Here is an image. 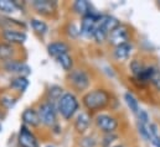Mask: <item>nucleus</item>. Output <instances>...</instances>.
Segmentation results:
<instances>
[{
  "label": "nucleus",
  "instance_id": "f257e3e1",
  "mask_svg": "<svg viewBox=\"0 0 160 147\" xmlns=\"http://www.w3.org/2000/svg\"><path fill=\"white\" fill-rule=\"evenodd\" d=\"M109 100H111L109 93L104 89H96V90L88 92L82 99L83 105L91 111L101 110V109L106 108L108 105Z\"/></svg>",
  "mask_w": 160,
  "mask_h": 147
},
{
  "label": "nucleus",
  "instance_id": "f03ea898",
  "mask_svg": "<svg viewBox=\"0 0 160 147\" xmlns=\"http://www.w3.org/2000/svg\"><path fill=\"white\" fill-rule=\"evenodd\" d=\"M57 109L61 112L62 117L70 120L78 110V100L72 93H65L57 103Z\"/></svg>",
  "mask_w": 160,
  "mask_h": 147
},
{
  "label": "nucleus",
  "instance_id": "7ed1b4c3",
  "mask_svg": "<svg viewBox=\"0 0 160 147\" xmlns=\"http://www.w3.org/2000/svg\"><path fill=\"white\" fill-rule=\"evenodd\" d=\"M99 17H101V15L94 14V12L83 16L82 22H81V34L84 37H87V38L93 37Z\"/></svg>",
  "mask_w": 160,
  "mask_h": 147
},
{
  "label": "nucleus",
  "instance_id": "20e7f679",
  "mask_svg": "<svg viewBox=\"0 0 160 147\" xmlns=\"http://www.w3.org/2000/svg\"><path fill=\"white\" fill-rule=\"evenodd\" d=\"M96 124L106 134H112L118 129V120L108 114H99L96 117Z\"/></svg>",
  "mask_w": 160,
  "mask_h": 147
},
{
  "label": "nucleus",
  "instance_id": "39448f33",
  "mask_svg": "<svg viewBox=\"0 0 160 147\" xmlns=\"http://www.w3.org/2000/svg\"><path fill=\"white\" fill-rule=\"evenodd\" d=\"M41 122L46 126H53L56 124V105L46 102L39 109Z\"/></svg>",
  "mask_w": 160,
  "mask_h": 147
},
{
  "label": "nucleus",
  "instance_id": "423d86ee",
  "mask_svg": "<svg viewBox=\"0 0 160 147\" xmlns=\"http://www.w3.org/2000/svg\"><path fill=\"white\" fill-rule=\"evenodd\" d=\"M68 79L72 83V85L76 89H78V90H84L89 85V77H88V74L86 73L84 71H82V69H75V71H72L70 73Z\"/></svg>",
  "mask_w": 160,
  "mask_h": 147
},
{
  "label": "nucleus",
  "instance_id": "0eeeda50",
  "mask_svg": "<svg viewBox=\"0 0 160 147\" xmlns=\"http://www.w3.org/2000/svg\"><path fill=\"white\" fill-rule=\"evenodd\" d=\"M108 41L111 45L118 47L120 45H124V43H128L129 41V31L127 30V27L124 26H119L117 27L114 31H112L109 35H108Z\"/></svg>",
  "mask_w": 160,
  "mask_h": 147
},
{
  "label": "nucleus",
  "instance_id": "6e6552de",
  "mask_svg": "<svg viewBox=\"0 0 160 147\" xmlns=\"http://www.w3.org/2000/svg\"><path fill=\"white\" fill-rule=\"evenodd\" d=\"M5 69L9 72V73H15V74H19V77H28L29 74L31 73V69L30 67L24 63V62H19V61H9L5 63Z\"/></svg>",
  "mask_w": 160,
  "mask_h": 147
},
{
  "label": "nucleus",
  "instance_id": "1a4fd4ad",
  "mask_svg": "<svg viewBox=\"0 0 160 147\" xmlns=\"http://www.w3.org/2000/svg\"><path fill=\"white\" fill-rule=\"evenodd\" d=\"M19 144L22 147H39L38 139L35 137V135L25 126L22 125L20 127L19 131Z\"/></svg>",
  "mask_w": 160,
  "mask_h": 147
},
{
  "label": "nucleus",
  "instance_id": "9d476101",
  "mask_svg": "<svg viewBox=\"0 0 160 147\" xmlns=\"http://www.w3.org/2000/svg\"><path fill=\"white\" fill-rule=\"evenodd\" d=\"M97 26L102 27L104 31H107L108 34H111L112 31H114L117 27H119L120 24L119 21L113 17V16H109V15H101L98 22H97Z\"/></svg>",
  "mask_w": 160,
  "mask_h": 147
},
{
  "label": "nucleus",
  "instance_id": "9b49d317",
  "mask_svg": "<svg viewBox=\"0 0 160 147\" xmlns=\"http://www.w3.org/2000/svg\"><path fill=\"white\" fill-rule=\"evenodd\" d=\"M2 37L9 42V43H24L26 41V34L25 32H21V31H18V30H14V29H8L2 32Z\"/></svg>",
  "mask_w": 160,
  "mask_h": 147
},
{
  "label": "nucleus",
  "instance_id": "f8f14e48",
  "mask_svg": "<svg viewBox=\"0 0 160 147\" xmlns=\"http://www.w3.org/2000/svg\"><path fill=\"white\" fill-rule=\"evenodd\" d=\"M32 5L38 10V12L42 14V15H50L56 9V2L48 1V0H35V1H32Z\"/></svg>",
  "mask_w": 160,
  "mask_h": 147
},
{
  "label": "nucleus",
  "instance_id": "ddd939ff",
  "mask_svg": "<svg viewBox=\"0 0 160 147\" xmlns=\"http://www.w3.org/2000/svg\"><path fill=\"white\" fill-rule=\"evenodd\" d=\"M68 50H70L68 45L65 43V42H61V41L52 42V43H50V45L47 46V52H48V55L52 56V57H55V58L60 57V56L63 55V53H67Z\"/></svg>",
  "mask_w": 160,
  "mask_h": 147
},
{
  "label": "nucleus",
  "instance_id": "4468645a",
  "mask_svg": "<svg viewBox=\"0 0 160 147\" xmlns=\"http://www.w3.org/2000/svg\"><path fill=\"white\" fill-rule=\"evenodd\" d=\"M91 124V116L88 112L82 111L77 115L76 120H75V129L78 134H83L86 130H88Z\"/></svg>",
  "mask_w": 160,
  "mask_h": 147
},
{
  "label": "nucleus",
  "instance_id": "2eb2a0df",
  "mask_svg": "<svg viewBox=\"0 0 160 147\" xmlns=\"http://www.w3.org/2000/svg\"><path fill=\"white\" fill-rule=\"evenodd\" d=\"M22 121L26 124V125H30V126H39L41 124V119L39 112L34 109H26V110L22 112Z\"/></svg>",
  "mask_w": 160,
  "mask_h": 147
},
{
  "label": "nucleus",
  "instance_id": "dca6fc26",
  "mask_svg": "<svg viewBox=\"0 0 160 147\" xmlns=\"http://www.w3.org/2000/svg\"><path fill=\"white\" fill-rule=\"evenodd\" d=\"M130 52H132V45L128 42V43H124V45H120L118 47H116L114 52H113V56H114L116 61L124 62L129 58Z\"/></svg>",
  "mask_w": 160,
  "mask_h": 147
},
{
  "label": "nucleus",
  "instance_id": "f3484780",
  "mask_svg": "<svg viewBox=\"0 0 160 147\" xmlns=\"http://www.w3.org/2000/svg\"><path fill=\"white\" fill-rule=\"evenodd\" d=\"M63 94H65V93H63V89H62L61 87H58V85H52V87L47 90V100H48V103H51V104L55 105V103H58V100L62 98Z\"/></svg>",
  "mask_w": 160,
  "mask_h": 147
},
{
  "label": "nucleus",
  "instance_id": "a211bd4d",
  "mask_svg": "<svg viewBox=\"0 0 160 147\" xmlns=\"http://www.w3.org/2000/svg\"><path fill=\"white\" fill-rule=\"evenodd\" d=\"M15 55V50L10 43H0V61L9 62Z\"/></svg>",
  "mask_w": 160,
  "mask_h": 147
},
{
  "label": "nucleus",
  "instance_id": "6ab92c4d",
  "mask_svg": "<svg viewBox=\"0 0 160 147\" xmlns=\"http://www.w3.org/2000/svg\"><path fill=\"white\" fill-rule=\"evenodd\" d=\"M28 87H29V80L25 77H16V78L11 79V82H10V88L19 90V92L26 90Z\"/></svg>",
  "mask_w": 160,
  "mask_h": 147
},
{
  "label": "nucleus",
  "instance_id": "aec40b11",
  "mask_svg": "<svg viewBox=\"0 0 160 147\" xmlns=\"http://www.w3.org/2000/svg\"><path fill=\"white\" fill-rule=\"evenodd\" d=\"M73 9H75V11H76L77 14H80L82 16H86V15H88V14H92V11H91V5H89V2L86 1V0H77V1H75Z\"/></svg>",
  "mask_w": 160,
  "mask_h": 147
},
{
  "label": "nucleus",
  "instance_id": "412c9836",
  "mask_svg": "<svg viewBox=\"0 0 160 147\" xmlns=\"http://www.w3.org/2000/svg\"><path fill=\"white\" fill-rule=\"evenodd\" d=\"M18 10V5L11 0H0V11L6 14H12Z\"/></svg>",
  "mask_w": 160,
  "mask_h": 147
},
{
  "label": "nucleus",
  "instance_id": "4be33fe9",
  "mask_svg": "<svg viewBox=\"0 0 160 147\" xmlns=\"http://www.w3.org/2000/svg\"><path fill=\"white\" fill-rule=\"evenodd\" d=\"M155 73H157V71H155L154 67H144L142 73L138 75V79L142 80V82H152Z\"/></svg>",
  "mask_w": 160,
  "mask_h": 147
},
{
  "label": "nucleus",
  "instance_id": "5701e85b",
  "mask_svg": "<svg viewBox=\"0 0 160 147\" xmlns=\"http://www.w3.org/2000/svg\"><path fill=\"white\" fill-rule=\"evenodd\" d=\"M57 62H58V64L65 69V71H70L71 68H72V58H71V56L68 55V53H63V55H61L60 57H57Z\"/></svg>",
  "mask_w": 160,
  "mask_h": 147
},
{
  "label": "nucleus",
  "instance_id": "b1692460",
  "mask_svg": "<svg viewBox=\"0 0 160 147\" xmlns=\"http://www.w3.org/2000/svg\"><path fill=\"white\" fill-rule=\"evenodd\" d=\"M124 99H125L127 105L129 107V109L133 111L134 114H138V112H139V104H138L137 99L133 97V94L125 93V94H124Z\"/></svg>",
  "mask_w": 160,
  "mask_h": 147
},
{
  "label": "nucleus",
  "instance_id": "393cba45",
  "mask_svg": "<svg viewBox=\"0 0 160 147\" xmlns=\"http://www.w3.org/2000/svg\"><path fill=\"white\" fill-rule=\"evenodd\" d=\"M31 26H32L34 31H35L36 34H39V35H43V34L47 32V25H46L43 21H41V20L32 19V20H31Z\"/></svg>",
  "mask_w": 160,
  "mask_h": 147
},
{
  "label": "nucleus",
  "instance_id": "a878e982",
  "mask_svg": "<svg viewBox=\"0 0 160 147\" xmlns=\"http://www.w3.org/2000/svg\"><path fill=\"white\" fill-rule=\"evenodd\" d=\"M15 103H16V99L12 98V97H10V95H8V94L0 97V104H1L5 109H11V108L15 105Z\"/></svg>",
  "mask_w": 160,
  "mask_h": 147
},
{
  "label": "nucleus",
  "instance_id": "bb28decb",
  "mask_svg": "<svg viewBox=\"0 0 160 147\" xmlns=\"http://www.w3.org/2000/svg\"><path fill=\"white\" fill-rule=\"evenodd\" d=\"M108 32L107 31H104L102 27H99V26H97L96 27V31H94V35H93V38L97 41V42H103V41H106L107 38H108Z\"/></svg>",
  "mask_w": 160,
  "mask_h": 147
},
{
  "label": "nucleus",
  "instance_id": "cd10ccee",
  "mask_svg": "<svg viewBox=\"0 0 160 147\" xmlns=\"http://www.w3.org/2000/svg\"><path fill=\"white\" fill-rule=\"evenodd\" d=\"M144 69V66L138 61V59H134V61H132L130 62V71H132V73L134 74V75H139V74L142 73V71Z\"/></svg>",
  "mask_w": 160,
  "mask_h": 147
},
{
  "label": "nucleus",
  "instance_id": "c85d7f7f",
  "mask_svg": "<svg viewBox=\"0 0 160 147\" xmlns=\"http://www.w3.org/2000/svg\"><path fill=\"white\" fill-rule=\"evenodd\" d=\"M138 127H139V132L142 134V136H143L144 139H147L148 141H150V135H149L148 125H144V124H139V122H138Z\"/></svg>",
  "mask_w": 160,
  "mask_h": 147
},
{
  "label": "nucleus",
  "instance_id": "c756f323",
  "mask_svg": "<svg viewBox=\"0 0 160 147\" xmlns=\"http://www.w3.org/2000/svg\"><path fill=\"white\" fill-rule=\"evenodd\" d=\"M138 119H139V124H144V125H148V120H149V116H148V112L144 110H140L138 112Z\"/></svg>",
  "mask_w": 160,
  "mask_h": 147
},
{
  "label": "nucleus",
  "instance_id": "7c9ffc66",
  "mask_svg": "<svg viewBox=\"0 0 160 147\" xmlns=\"http://www.w3.org/2000/svg\"><path fill=\"white\" fill-rule=\"evenodd\" d=\"M82 147H94L96 146V140L93 137H84L81 142Z\"/></svg>",
  "mask_w": 160,
  "mask_h": 147
},
{
  "label": "nucleus",
  "instance_id": "2f4dec72",
  "mask_svg": "<svg viewBox=\"0 0 160 147\" xmlns=\"http://www.w3.org/2000/svg\"><path fill=\"white\" fill-rule=\"evenodd\" d=\"M152 84H153L158 90H160V72H157L155 75L153 77V79H152Z\"/></svg>",
  "mask_w": 160,
  "mask_h": 147
},
{
  "label": "nucleus",
  "instance_id": "473e14b6",
  "mask_svg": "<svg viewBox=\"0 0 160 147\" xmlns=\"http://www.w3.org/2000/svg\"><path fill=\"white\" fill-rule=\"evenodd\" d=\"M68 30H70V31H68V34H70L71 36H73V37L78 36V35L81 34V31L77 29V27H76V25H75V24L70 25V26H68Z\"/></svg>",
  "mask_w": 160,
  "mask_h": 147
},
{
  "label": "nucleus",
  "instance_id": "72a5a7b5",
  "mask_svg": "<svg viewBox=\"0 0 160 147\" xmlns=\"http://www.w3.org/2000/svg\"><path fill=\"white\" fill-rule=\"evenodd\" d=\"M152 142H153V144H154L157 147H160V136H159V137H157L155 140H153Z\"/></svg>",
  "mask_w": 160,
  "mask_h": 147
},
{
  "label": "nucleus",
  "instance_id": "f704fd0d",
  "mask_svg": "<svg viewBox=\"0 0 160 147\" xmlns=\"http://www.w3.org/2000/svg\"><path fill=\"white\" fill-rule=\"evenodd\" d=\"M0 131H1V124H0Z\"/></svg>",
  "mask_w": 160,
  "mask_h": 147
},
{
  "label": "nucleus",
  "instance_id": "c9c22d12",
  "mask_svg": "<svg viewBox=\"0 0 160 147\" xmlns=\"http://www.w3.org/2000/svg\"><path fill=\"white\" fill-rule=\"evenodd\" d=\"M116 147H123V146H116Z\"/></svg>",
  "mask_w": 160,
  "mask_h": 147
},
{
  "label": "nucleus",
  "instance_id": "e433bc0d",
  "mask_svg": "<svg viewBox=\"0 0 160 147\" xmlns=\"http://www.w3.org/2000/svg\"><path fill=\"white\" fill-rule=\"evenodd\" d=\"M47 147H52V146H47Z\"/></svg>",
  "mask_w": 160,
  "mask_h": 147
}]
</instances>
